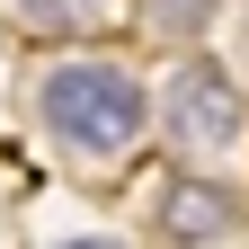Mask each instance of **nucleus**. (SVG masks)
Listing matches in <instances>:
<instances>
[{
	"instance_id": "1",
	"label": "nucleus",
	"mask_w": 249,
	"mask_h": 249,
	"mask_svg": "<svg viewBox=\"0 0 249 249\" xmlns=\"http://www.w3.org/2000/svg\"><path fill=\"white\" fill-rule=\"evenodd\" d=\"M36 116L53 142L89 151V160H116L151 134V89L124 71V62H53L36 80Z\"/></svg>"
},
{
	"instance_id": "2",
	"label": "nucleus",
	"mask_w": 249,
	"mask_h": 249,
	"mask_svg": "<svg viewBox=\"0 0 249 249\" xmlns=\"http://www.w3.org/2000/svg\"><path fill=\"white\" fill-rule=\"evenodd\" d=\"M240 124H249V107L223 62H178V80L160 98V134L178 151H223V142H240Z\"/></svg>"
},
{
	"instance_id": "3",
	"label": "nucleus",
	"mask_w": 249,
	"mask_h": 249,
	"mask_svg": "<svg viewBox=\"0 0 249 249\" xmlns=\"http://www.w3.org/2000/svg\"><path fill=\"white\" fill-rule=\"evenodd\" d=\"M249 223V205L231 196V187H205V178H169L160 187V231L178 249H213V240H231Z\"/></svg>"
},
{
	"instance_id": "4",
	"label": "nucleus",
	"mask_w": 249,
	"mask_h": 249,
	"mask_svg": "<svg viewBox=\"0 0 249 249\" xmlns=\"http://www.w3.org/2000/svg\"><path fill=\"white\" fill-rule=\"evenodd\" d=\"M151 27H160V36H205L213 0H151Z\"/></svg>"
},
{
	"instance_id": "5",
	"label": "nucleus",
	"mask_w": 249,
	"mask_h": 249,
	"mask_svg": "<svg viewBox=\"0 0 249 249\" xmlns=\"http://www.w3.org/2000/svg\"><path fill=\"white\" fill-rule=\"evenodd\" d=\"M62 249H124V240H107V231H89V240H62Z\"/></svg>"
}]
</instances>
